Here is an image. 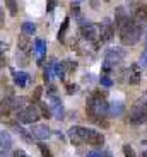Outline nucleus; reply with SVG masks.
I'll use <instances>...</instances> for the list:
<instances>
[{
    "label": "nucleus",
    "instance_id": "obj_1",
    "mask_svg": "<svg viewBox=\"0 0 147 157\" xmlns=\"http://www.w3.org/2000/svg\"><path fill=\"white\" fill-rule=\"evenodd\" d=\"M142 24L140 21H137L135 17L128 16L127 22L123 24V28L120 29V41L123 46H133L140 39V34H142Z\"/></svg>",
    "mask_w": 147,
    "mask_h": 157
},
{
    "label": "nucleus",
    "instance_id": "obj_2",
    "mask_svg": "<svg viewBox=\"0 0 147 157\" xmlns=\"http://www.w3.org/2000/svg\"><path fill=\"white\" fill-rule=\"evenodd\" d=\"M86 111H87V116L91 118L92 121L101 123L103 118H106L108 114V102L104 101V98L94 94L87 99V104H86Z\"/></svg>",
    "mask_w": 147,
    "mask_h": 157
},
{
    "label": "nucleus",
    "instance_id": "obj_3",
    "mask_svg": "<svg viewBox=\"0 0 147 157\" xmlns=\"http://www.w3.org/2000/svg\"><path fill=\"white\" fill-rule=\"evenodd\" d=\"M40 118H41L40 108L34 106V104H28L26 108L17 111V120L22 123H36Z\"/></svg>",
    "mask_w": 147,
    "mask_h": 157
},
{
    "label": "nucleus",
    "instance_id": "obj_4",
    "mask_svg": "<svg viewBox=\"0 0 147 157\" xmlns=\"http://www.w3.org/2000/svg\"><path fill=\"white\" fill-rule=\"evenodd\" d=\"M80 33H82V38H84V39L92 41L96 46L101 43V41H99V26H98V24L86 22V24L82 26V29H80Z\"/></svg>",
    "mask_w": 147,
    "mask_h": 157
},
{
    "label": "nucleus",
    "instance_id": "obj_5",
    "mask_svg": "<svg viewBox=\"0 0 147 157\" xmlns=\"http://www.w3.org/2000/svg\"><path fill=\"white\" fill-rule=\"evenodd\" d=\"M115 34V26H113V21L111 19H103L99 24V41L101 43H108L110 39L113 38Z\"/></svg>",
    "mask_w": 147,
    "mask_h": 157
},
{
    "label": "nucleus",
    "instance_id": "obj_6",
    "mask_svg": "<svg viewBox=\"0 0 147 157\" xmlns=\"http://www.w3.org/2000/svg\"><path fill=\"white\" fill-rule=\"evenodd\" d=\"M125 55H127V51L122 50V48H110V50L106 51V55H104V62L110 63L111 67H115L120 62H123Z\"/></svg>",
    "mask_w": 147,
    "mask_h": 157
},
{
    "label": "nucleus",
    "instance_id": "obj_7",
    "mask_svg": "<svg viewBox=\"0 0 147 157\" xmlns=\"http://www.w3.org/2000/svg\"><path fill=\"white\" fill-rule=\"evenodd\" d=\"M128 120H130L132 125H140L142 121H147V106L137 104V106L130 111V114H128Z\"/></svg>",
    "mask_w": 147,
    "mask_h": 157
},
{
    "label": "nucleus",
    "instance_id": "obj_8",
    "mask_svg": "<svg viewBox=\"0 0 147 157\" xmlns=\"http://www.w3.org/2000/svg\"><path fill=\"white\" fill-rule=\"evenodd\" d=\"M84 140L87 142L89 145H103V144H104V135H103V133H99L98 130L86 128V133H84Z\"/></svg>",
    "mask_w": 147,
    "mask_h": 157
},
{
    "label": "nucleus",
    "instance_id": "obj_9",
    "mask_svg": "<svg viewBox=\"0 0 147 157\" xmlns=\"http://www.w3.org/2000/svg\"><path fill=\"white\" fill-rule=\"evenodd\" d=\"M16 104V98L14 96H7L0 101V120H7V116L12 113Z\"/></svg>",
    "mask_w": 147,
    "mask_h": 157
},
{
    "label": "nucleus",
    "instance_id": "obj_10",
    "mask_svg": "<svg viewBox=\"0 0 147 157\" xmlns=\"http://www.w3.org/2000/svg\"><path fill=\"white\" fill-rule=\"evenodd\" d=\"M84 133H86V128L82 126H70L68 128V140L74 144V145H82L84 142Z\"/></svg>",
    "mask_w": 147,
    "mask_h": 157
},
{
    "label": "nucleus",
    "instance_id": "obj_11",
    "mask_svg": "<svg viewBox=\"0 0 147 157\" xmlns=\"http://www.w3.org/2000/svg\"><path fill=\"white\" fill-rule=\"evenodd\" d=\"M31 133L34 135L38 140H46V138L52 137V130H50V126L44 123V125H34L31 130Z\"/></svg>",
    "mask_w": 147,
    "mask_h": 157
},
{
    "label": "nucleus",
    "instance_id": "obj_12",
    "mask_svg": "<svg viewBox=\"0 0 147 157\" xmlns=\"http://www.w3.org/2000/svg\"><path fill=\"white\" fill-rule=\"evenodd\" d=\"M34 53L38 55V65H43V56L46 53V41L41 38L34 39Z\"/></svg>",
    "mask_w": 147,
    "mask_h": 157
},
{
    "label": "nucleus",
    "instance_id": "obj_13",
    "mask_svg": "<svg viewBox=\"0 0 147 157\" xmlns=\"http://www.w3.org/2000/svg\"><path fill=\"white\" fill-rule=\"evenodd\" d=\"M31 36L28 34H21L19 39H17V46H19V53H24V55H29V51H31Z\"/></svg>",
    "mask_w": 147,
    "mask_h": 157
},
{
    "label": "nucleus",
    "instance_id": "obj_14",
    "mask_svg": "<svg viewBox=\"0 0 147 157\" xmlns=\"http://www.w3.org/2000/svg\"><path fill=\"white\" fill-rule=\"evenodd\" d=\"M140 78H142V74H140V65L135 63V65H132L130 67V72H128V84L132 86H137L140 82Z\"/></svg>",
    "mask_w": 147,
    "mask_h": 157
},
{
    "label": "nucleus",
    "instance_id": "obj_15",
    "mask_svg": "<svg viewBox=\"0 0 147 157\" xmlns=\"http://www.w3.org/2000/svg\"><path fill=\"white\" fill-rule=\"evenodd\" d=\"M12 74H14V82H16V86H19V87H26L29 82H31V75H28L26 72L12 70Z\"/></svg>",
    "mask_w": 147,
    "mask_h": 157
},
{
    "label": "nucleus",
    "instance_id": "obj_16",
    "mask_svg": "<svg viewBox=\"0 0 147 157\" xmlns=\"http://www.w3.org/2000/svg\"><path fill=\"white\" fill-rule=\"evenodd\" d=\"M127 19H128V14L125 12V7L116 9V12H115V28L122 29L123 28V24L127 22Z\"/></svg>",
    "mask_w": 147,
    "mask_h": 157
},
{
    "label": "nucleus",
    "instance_id": "obj_17",
    "mask_svg": "<svg viewBox=\"0 0 147 157\" xmlns=\"http://www.w3.org/2000/svg\"><path fill=\"white\" fill-rule=\"evenodd\" d=\"M122 113H123V102L116 101V102H113V104H110V106H108V114H110L111 118L122 116Z\"/></svg>",
    "mask_w": 147,
    "mask_h": 157
},
{
    "label": "nucleus",
    "instance_id": "obj_18",
    "mask_svg": "<svg viewBox=\"0 0 147 157\" xmlns=\"http://www.w3.org/2000/svg\"><path fill=\"white\" fill-rule=\"evenodd\" d=\"M10 147H12V137H10V133H9L7 130H2V132H0V149L9 150Z\"/></svg>",
    "mask_w": 147,
    "mask_h": 157
},
{
    "label": "nucleus",
    "instance_id": "obj_19",
    "mask_svg": "<svg viewBox=\"0 0 147 157\" xmlns=\"http://www.w3.org/2000/svg\"><path fill=\"white\" fill-rule=\"evenodd\" d=\"M133 17L137 21H140V22H145L147 21V5H144V4L137 5L135 10H133Z\"/></svg>",
    "mask_w": 147,
    "mask_h": 157
},
{
    "label": "nucleus",
    "instance_id": "obj_20",
    "mask_svg": "<svg viewBox=\"0 0 147 157\" xmlns=\"http://www.w3.org/2000/svg\"><path fill=\"white\" fill-rule=\"evenodd\" d=\"M53 77H55V62H50L43 72V78H44V82H52Z\"/></svg>",
    "mask_w": 147,
    "mask_h": 157
},
{
    "label": "nucleus",
    "instance_id": "obj_21",
    "mask_svg": "<svg viewBox=\"0 0 147 157\" xmlns=\"http://www.w3.org/2000/svg\"><path fill=\"white\" fill-rule=\"evenodd\" d=\"M12 128L16 130L17 133H21V137H22L24 140L28 142V144H31V145H33V137H31L33 133L29 135L28 132H26V128H22V126H19V125H17V123H12Z\"/></svg>",
    "mask_w": 147,
    "mask_h": 157
},
{
    "label": "nucleus",
    "instance_id": "obj_22",
    "mask_svg": "<svg viewBox=\"0 0 147 157\" xmlns=\"http://www.w3.org/2000/svg\"><path fill=\"white\" fill-rule=\"evenodd\" d=\"M68 24H70V19H68V17H65V21L62 22V26H60V29H58V34H56L58 41H64V39H65V34H67V29H68Z\"/></svg>",
    "mask_w": 147,
    "mask_h": 157
},
{
    "label": "nucleus",
    "instance_id": "obj_23",
    "mask_svg": "<svg viewBox=\"0 0 147 157\" xmlns=\"http://www.w3.org/2000/svg\"><path fill=\"white\" fill-rule=\"evenodd\" d=\"M5 7L9 9V14L12 17L17 16V0H5Z\"/></svg>",
    "mask_w": 147,
    "mask_h": 157
},
{
    "label": "nucleus",
    "instance_id": "obj_24",
    "mask_svg": "<svg viewBox=\"0 0 147 157\" xmlns=\"http://www.w3.org/2000/svg\"><path fill=\"white\" fill-rule=\"evenodd\" d=\"M65 67H64V63L60 62V63H55V77H58L60 80H64L65 78Z\"/></svg>",
    "mask_w": 147,
    "mask_h": 157
},
{
    "label": "nucleus",
    "instance_id": "obj_25",
    "mask_svg": "<svg viewBox=\"0 0 147 157\" xmlns=\"http://www.w3.org/2000/svg\"><path fill=\"white\" fill-rule=\"evenodd\" d=\"M21 28H22L24 34H28V36H31V34H34V33H36V26L33 22H22Z\"/></svg>",
    "mask_w": 147,
    "mask_h": 157
},
{
    "label": "nucleus",
    "instance_id": "obj_26",
    "mask_svg": "<svg viewBox=\"0 0 147 157\" xmlns=\"http://www.w3.org/2000/svg\"><path fill=\"white\" fill-rule=\"evenodd\" d=\"M40 113H41V118H52V109L44 104V102H40Z\"/></svg>",
    "mask_w": 147,
    "mask_h": 157
},
{
    "label": "nucleus",
    "instance_id": "obj_27",
    "mask_svg": "<svg viewBox=\"0 0 147 157\" xmlns=\"http://www.w3.org/2000/svg\"><path fill=\"white\" fill-rule=\"evenodd\" d=\"M64 67H65V72L67 74H70V72H74L77 68V62H72V60H64Z\"/></svg>",
    "mask_w": 147,
    "mask_h": 157
},
{
    "label": "nucleus",
    "instance_id": "obj_28",
    "mask_svg": "<svg viewBox=\"0 0 147 157\" xmlns=\"http://www.w3.org/2000/svg\"><path fill=\"white\" fill-rule=\"evenodd\" d=\"M28 99L26 98H16V104H14V109H17V111H21L22 108H26L28 106Z\"/></svg>",
    "mask_w": 147,
    "mask_h": 157
},
{
    "label": "nucleus",
    "instance_id": "obj_29",
    "mask_svg": "<svg viewBox=\"0 0 147 157\" xmlns=\"http://www.w3.org/2000/svg\"><path fill=\"white\" fill-rule=\"evenodd\" d=\"M41 94H43V87H41V86L34 87V92H33V102H40Z\"/></svg>",
    "mask_w": 147,
    "mask_h": 157
},
{
    "label": "nucleus",
    "instance_id": "obj_30",
    "mask_svg": "<svg viewBox=\"0 0 147 157\" xmlns=\"http://www.w3.org/2000/svg\"><path fill=\"white\" fill-rule=\"evenodd\" d=\"M123 154H125V157H137V154H135V150H133V147L128 145V144H125V145H123Z\"/></svg>",
    "mask_w": 147,
    "mask_h": 157
},
{
    "label": "nucleus",
    "instance_id": "obj_31",
    "mask_svg": "<svg viewBox=\"0 0 147 157\" xmlns=\"http://www.w3.org/2000/svg\"><path fill=\"white\" fill-rule=\"evenodd\" d=\"M99 84H101L103 87H106V89H108V87H111V86H113V80L108 77V75H101V77H99Z\"/></svg>",
    "mask_w": 147,
    "mask_h": 157
},
{
    "label": "nucleus",
    "instance_id": "obj_32",
    "mask_svg": "<svg viewBox=\"0 0 147 157\" xmlns=\"http://www.w3.org/2000/svg\"><path fill=\"white\" fill-rule=\"evenodd\" d=\"M38 147H40V152H41V155H43V157H53L52 150L48 149L44 144H38Z\"/></svg>",
    "mask_w": 147,
    "mask_h": 157
},
{
    "label": "nucleus",
    "instance_id": "obj_33",
    "mask_svg": "<svg viewBox=\"0 0 147 157\" xmlns=\"http://www.w3.org/2000/svg\"><path fill=\"white\" fill-rule=\"evenodd\" d=\"M56 4H58V0H46V10L50 12V14H52V12L55 10Z\"/></svg>",
    "mask_w": 147,
    "mask_h": 157
},
{
    "label": "nucleus",
    "instance_id": "obj_34",
    "mask_svg": "<svg viewBox=\"0 0 147 157\" xmlns=\"http://www.w3.org/2000/svg\"><path fill=\"white\" fill-rule=\"evenodd\" d=\"M70 10H72V14H75V16H79V12H80V9H79V2H74V0H72Z\"/></svg>",
    "mask_w": 147,
    "mask_h": 157
},
{
    "label": "nucleus",
    "instance_id": "obj_35",
    "mask_svg": "<svg viewBox=\"0 0 147 157\" xmlns=\"http://www.w3.org/2000/svg\"><path fill=\"white\" fill-rule=\"evenodd\" d=\"M12 157H29V154L19 149V150H14V155H12Z\"/></svg>",
    "mask_w": 147,
    "mask_h": 157
},
{
    "label": "nucleus",
    "instance_id": "obj_36",
    "mask_svg": "<svg viewBox=\"0 0 147 157\" xmlns=\"http://www.w3.org/2000/svg\"><path fill=\"white\" fill-rule=\"evenodd\" d=\"M139 65H142V67H147V50L142 53V56H140V63Z\"/></svg>",
    "mask_w": 147,
    "mask_h": 157
},
{
    "label": "nucleus",
    "instance_id": "obj_37",
    "mask_svg": "<svg viewBox=\"0 0 147 157\" xmlns=\"http://www.w3.org/2000/svg\"><path fill=\"white\" fill-rule=\"evenodd\" d=\"M75 90H77V86H75V84H67V92H68V94H74Z\"/></svg>",
    "mask_w": 147,
    "mask_h": 157
},
{
    "label": "nucleus",
    "instance_id": "obj_38",
    "mask_svg": "<svg viewBox=\"0 0 147 157\" xmlns=\"http://www.w3.org/2000/svg\"><path fill=\"white\" fill-rule=\"evenodd\" d=\"M5 26V16H4V10H2V7H0V29Z\"/></svg>",
    "mask_w": 147,
    "mask_h": 157
},
{
    "label": "nucleus",
    "instance_id": "obj_39",
    "mask_svg": "<svg viewBox=\"0 0 147 157\" xmlns=\"http://www.w3.org/2000/svg\"><path fill=\"white\" fill-rule=\"evenodd\" d=\"M87 157H103V155H101V152H96V150H92V152L87 154Z\"/></svg>",
    "mask_w": 147,
    "mask_h": 157
},
{
    "label": "nucleus",
    "instance_id": "obj_40",
    "mask_svg": "<svg viewBox=\"0 0 147 157\" xmlns=\"http://www.w3.org/2000/svg\"><path fill=\"white\" fill-rule=\"evenodd\" d=\"M0 157H7V155H5V152H2V150H0Z\"/></svg>",
    "mask_w": 147,
    "mask_h": 157
},
{
    "label": "nucleus",
    "instance_id": "obj_41",
    "mask_svg": "<svg viewBox=\"0 0 147 157\" xmlns=\"http://www.w3.org/2000/svg\"><path fill=\"white\" fill-rule=\"evenodd\" d=\"M103 157H111V154H110V152H106V154H104Z\"/></svg>",
    "mask_w": 147,
    "mask_h": 157
},
{
    "label": "nucleus",
    "instance_id": "obj_42",
    "mask_svg": "<svg viewBox=\"0 0 147 157\" xmlns=\"http://www.w3.org/2000/svg\"><path fill=\"white\" fill-rule=\"evenodd\" d=\"M145 46H147V36H145Z\"/></svg>",
    "mask_w": 147,
    "mask_h": 157
},
{
    "label": "nucleus",
    "instance_id": "obj_43",
    "mask_svg": "<svg viewBox=\"0 0 147 157\" xmlns=\"http://www.w3.org/2000/svg\"><path fill=\"white\" fill-rule=\"evenodd\" d=\"M74 2H82V0H74Z\"/></svg>",
    "mask_w": 147,
    "mask_h": 157
}]
</instances>
